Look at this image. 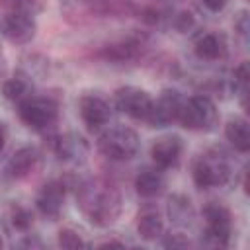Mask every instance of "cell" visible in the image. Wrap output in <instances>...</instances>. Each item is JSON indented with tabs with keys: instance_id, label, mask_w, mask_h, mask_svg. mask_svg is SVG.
<instances>
[{
	"instance_id": "cell-8",
	"label": "cell",
	"mask_w": 250,
	"mask_h": 250,
	"mask_svg": "<svg viewBox=\"0 0 250 250\" xmlns=\"http://www.w3.org/2000/svg\"><path fill=\"white\" fill-rule=\"evenodd\" d=\"M113 104L121 113L129 115L133 119L146 121L150 107H152V98L146 90H141L137 86H123L115 92Z\"/></svg>"
},
{
	"instance_id": "cell-15",
	"label": "cell",
	"mask_w": 250,
	"mask_h": 250,
	"mask_svg": "<svg viewBox=\"0 0 250 250\" xmlns=\"http://www.w3.org/2000/svg\"><path fill=\"white\" fill-rule=\"evenodd\" d=\"M193 51L199 59L203 61H219L225 57L227 53V45H225V39L217 33H201L195 43H193Z\"/></svg>"
},
{
	"instance_id": "cell-4",
	"label": "cell",
	"mask_w": 250,
	"mask_h": 250,
	"mask_svg": "<svg viewBox=\"0 0 250 250\" xmlns=\"http://www.w3.org/2000/svg\"><path fill=\"white\" fill-rule=\"evenodd\" d=\"M217 119H219L217 105L205 94L184 100L180 115H178V121L186 129H191V131H211L217 125Z\"/></svg>"
},
{
	"instance_id": "cell-12",
	"label": "cell",
	"mask_w": 250,
	"mask_h": 250,
	"mask_svg": "<svg viewBox=\"0 0 250 250\" xmlns=\"http://www.w3.org/2000/svg\"><path fill=\"white\" fill-rule=\"evenodd\" d=\"M62 203H64V184L62 182H47L35 199V205L39 209V213L51 221H55L61 211H62Z\"/></svg>"
},
{
	"instance_id": "cell-5",
	"label": "cell",
	"mask_w": 250,
	"mask_h": 250,
	"mask_svg": "<svg viewBox=\"0 0 250 250\" xmlns=\"http://www.w3.org/2000/svg\"><path fill=\"white\" fill-rule=\"evenodd\" d=\"M20 117L27 127L35 131H45L55 125L59 117V105L53 98L31 96L23 104H20Z\"/></svg>"
},
{
	"instance_id": "cell-19",
	"label": "cell",
	"mask_w": 250,
	"mask_h": 250,
	"mask_svg": "<svg viewBox=\"0 0 250 250\" xmlns=\"http://www.w3.org/2000/svg\"><path fill=\"white\" fill-rule=\"evenodd\" d=\"M2 94L6 100L14 102V104H23L27 98L33 96V86L27 78L23 76H12L2 84Z\"/></svg>"
},
{
	"instance_id": "cell-26",
	"label": "cell",
	"mask_w": 250,
	"mask_h": 250,
	"mask_svg": "<svg viewBox=\"0 0 250 250\" xmlns=\"http://www.w3.org/2000/svg\"><path fill=\"white\" fill-rule=\"evenodd\" d=\"M191 21H193L191 14H189V12H184V14H180V18H178V21H176V27H178L180 31H188L189 25H191Z\"/></svg>"
},
{
	"instance_id": "cell-30",
	"label": "cell",
	"mask_w": 250,
	"mask_h": 250,
	"mask_svg": "<svg viewBox=\"0 0 250 250\" xmlns=\"http://www.w3.org/2000/svg\"><path fill=\"white\" fill-rule=\"evenodd\" d=\"M4 145H6V129H4V125L0 123V150L4 148Z\"/></svg>"
},
{
	"instance_id": "cell-18",
	"label": "cell",
	"mask_w": 250,
	"mask_h": 250,
	"mask_svg": "<svg viewBox=\"0 0 250 250\" xmlns=\"http://www.w3.org/2000/svg\"><path fill=\"white\" fill-rule=\"evenodd\" d=\"M225 137L238 152H248V148H250V129H248L246 119H242V117L229 119V123L225 125Z\"/></svg>"
},
{
	"instance_id": "cell-1",
	"label": "cell",
	"mask_w": 250,
	"mask_h": 250,
	"mask_svg": "<svg viewBox=\"0 0 250 250\" xmlns=\"http://www.w3.org/2000/svg\"><path fill=\"white\" fill-rule=\"evenodd\" d=\"M78 207L88 217L90 223L98 227H107L117 221L121 213L119 191L102 180H90L78 188Z\"/></svg>"
},
{
	"instance_id": "cell-24",
	"label": "cell",
	"mask_w": 250,
	"mask_h": 250,
	"mask_svg": "<svg viewBox=\"0 0 250 250\" xmlns=\"http://www.w3.org/2000/svg\"><path fill=\"white\" fill-rule=\"evenodd\" d=\"M248 78H250V74H248V62H240V64L234 68V72H232V80H234V88L240 92L242 98H246Z\"/></svg>"
},
{
	"instance_id": "cell-17",
	"label": "cell",
	"mask_w": 250,
	"mask_h": 250,
	"mask_svg": "<svg viewBox=\"0 0 250 250\" xmlns=\"http://www.w3.org/2000/svg\"><path fill=\"white\" fill-rule=\"evenodd\" d=\"M137 230L141 234V238L145 240H154L162 234L164 230V221L160 217V213L154 209V207H145L141 213H139V219H137Z\"/></svg>"
},
{
	"instance_id": "cell-14",
	"label": "cell",
	"mask_w": 250,
	"mask_h": 250,
	"mask_svg": "<svg viewBox=\"0 0 250 250\" xmlns=\"http://www.w3.org/2000/svg\"><path fill=\"white\" fill-rule=\"evenodd\" d=\"M55 152L61 160L64 162H82L86 152H88V145L86 141L76 135V133H64L61 137H57L55 141Z\"/></svg>"
},
{
	"instance_id": "cell-7",
	"label": "cell",
	"mask_w": 250,
	"mask_h": 250,
	"mask_svg": "<svg viewBox=\"0 0 250 250\" xmlns=\"http://www.w3.org/2000/svg\"><path fill=\"white\" fill-rule=\"evenodd\" d=\"M0 31L8 41L23 45V43H29L35 37L37 23H35V18H33L31 12L12 10L10 14H6L0 20Z\"/></svg>"
},
{
	"instance_id": "cell-3",
	"label": "cell",
	"mask_w": 250,
	"mask_h": 250,
	"mask_svg": "<svg viewBox=\"0 0 250 250\" xmlns=\"http://www.w3.org/2000/svg\"><path fill=\"white\" fill-rule=\"evenodd\" d=\"M98 148L109 160L123 162V160H131L137 156L141 148V141H139L137 131H133L131 127L115 125V127L105 129L98 137Z\"/></svg>"
},
{
	"instance_id": "cell-29",
	"label": "cell",
	"mask_w": 250,
	"mask_h": 250,
	"mask_svg": "<svg viewBox=\"0 0 250 250\" xmlns=\"http://www.w3.org/2000/svg\"><path fill=\"white\" fill-rule=\"evenodd\" d=\"M107 246H119V248H121V246H125V244H123V242H117V240H107V242H102V244H100V248H107Z\"/></svg>"
},
{
	"instance_id": "cell-25",
	"label": "cell",
	"mask_w": 250,
	"mask_h": 250,
	"mask_svg": "<svg viewBox=\"0 0 250 250\" xmlns=\"http://www.w3.org/2000/svg\"><path fill=\"white\" fill-rule=\"evenodd\" d=\"M164 246H172V248H186L189 246V240L184 236V234H170L166 240H164Z\"/></svg>"
},
{
	"instance_id": "cell-27",
	"label": "cell",
	"mask_w": 250,
	"mask_h": 250,
	"mask_svg": "<svg viewBox=\"0 0 250 250\" xmlns=\"http://www.w3.org/2000/svg\"><path fill=\"white\" fill-rule=\"evenodd\" d=\"M229 0H203V6L209 10V12H221L225 6H227Z\"/></svg>"
},
{
	"instance_id": "cell-20",
	"label": "cell",
	"mask_w": 250,
	"mask_h": 250,
	"mask_svg": "<svg viewBox=\"0 0 250 250\" xmlns=\"http://www.w3.org/2000/svg\"><path fill=\"white\" fill-rule=\"evenodd\" d=\"M90 10L102 18L105 16H113V18H121L133 12V2L131 0H88Z\"/></svg>"
},
{
	"instance_id": "cell-13",
	"label": "cell",
	"mask_w": 250,
	"mask_h": 250,
	"mask_svg": "<svg viewBox=\"0 0 250 250\" xmlns=\"http://www.w3.org/2000/svg\"><path fill=\"white\" fill-rule=\"evenodd\" d=\"M37 162H39V150L31 145L21 146L10 156V160L6 164V174L12 180H21L35 170Z\"/></svg>"
},
{
	"instance_id": "cell-16",
	"label": "cell",
	"mask_w": 250,
	"mask_h": 250,
	"mask_svg": "<svg viewBox=\"0 0 250 250\" xmlns=\"http://www.w3.org/2000/svg\"><path fill=\"white\" fill-rule=\"evenodd\" d=\"M164 186H166V180H164L162 172L152 170V168H145L135 178V189L143 197H154V195L162 193Z\"/></svg>"
},
{
	"instance_id": "cell-2",
	"label": "cell",
	"mask_w": 250,
	"mask_h": 250,
	"mask_svg": "<svg viewBox=\"0 0 250 250\" xmlns=\"http://www.w3.org/2000/svg\"><path fill=\"white\" fill-rule=\"evenodd\" d=\"M232 168L223 150H209L193 162V182L199 189L219 188L230 180Z\"/></svg>"
},
{
	"instance_id": "cell-21",
	"label": "cell",
	"mask_w": 250,
	"mask_h": 250,
	"mask_svg": "<svg viewBox=\"0 0 250 250\" xmlns=\"http://www.w3.org/2000/svg\"><path fill=\"white\" fill-rule=\"evenodd\" d=\"M168 213H170L174 223H189V219H191V203H189V199L184 197V195H172L170 197V205H168Z\"/></svg>"
},
{
	"instance_id": "cell-22",
	"label": "cell",
	"mask_w": 250,
	"mask_h": 250,
	"mask_svg": "<svg viewBox=\"0 0 250 250\" xmlns=\"http://www.w3.org/2000/svg\"><path fill=\"white\" fill-rule=\"evenodd\" d=\"M10 223L16 230H27L33 225V213L23 205H12L10 209Z\"/></svg>"
},
{
	"instance_id": "cell-9",
	"label": "cell",
	"mask_w": 250,
	"mask_h": 250,
	"mask_svg": "<svg viewBox=\"0 0 250 250\" xmlns=\"http://www.w3.org/2000/svg\"><path fill=\"white\" fill-rule=\"evenodd\" d=\"M182 104H184V98H182L180 92H176V90H164L156 98V102L152 100V107H150V113H148L146 121L152 127H166L172 121H178Z\"/></svg>"
},
{
	"instance_id": "cell-6",
	"label": "cell",
	"mask_w": 250,
	"mask_h": 250,
	"mask_svg": "<svg viewBox=\"0 0 250 250\" xmlns=\"http://www.w3.org/2000/svg\"><path fill=\"white\" fill-rule=\"evenodd\" d=\"M205 217V244L213 248H227L230 240V211L221 203H207Z\"/></svg>"
},
{
	"instance_id": "cell-31",
	"label": "cell",
	"mask_w": 250,
	"mask_h": 250,
	"mask_svg": "<svg viewBox=\"0 0 250 250\" xmlns=\"http://www.w3.org/2000/svg\"><path fill=\"white\" fill-rule=\"evenodd\" d=\"M0 248H2V240H0Z\"/></svg>"
},
{
	"instance_id": "cell-10",
	"label": "cell",
	"mask_w": 250,
	"mask_h": 250,
	"mask_svg": "<svg viewBox=\"0 0 250 250\" xmlns=\"http://www.w3.org/2000/svg\"><path fill=\"white\" fill-rule=\"evenodd\" d=\"M78 109H80V117H82L84 125L90 131H96V129L107 125L111 119V105L98 94L82 96Z\"/></svg>"
},
{
	"instance_id": "cell-11",
	"label": "cell",
	"mask_w": 250,
	"mask_h": 250,
	"mask_svg": "<svg viewBox=\"0 0 250 250\" xmlns=\"http://www.w3.org/2000/svg\"><path fill=\"white\" fill-rule=\"evenodd\" d=\"M182 152H184V143L176 135L160 137L150 146V156H152L154 164L160 170H168V168L178 166V162L182 158Z\"/></svg>"
},
{
	"instance_id": "cell-23",
	"label": "cell",
	"mask_w": 250,
	"mask_h": 250,
	"mask_svg": "<svg viewBox=\"0 0 250 250\" xmlns=\"http://www.w3.org/2000/svg\"><path fill=\"white\" fill-rule=\"evenodd\" d=\"M59 246H62V248H84V246H88V244L82 240V236H80L76 230H72V229H62V230L59 232Z\"/></svg>"
},
{
	"instance_id": "cell-28",
	"label": "cell",
	"mask_w": 250,
	"mask_h": 250,
	"mask_svg": "<svg viewBox=\"0 0 250 250\" xmlns=\"http://www.w3.org/2000/svg\"><path fill=\"white\" fill-rule=\"evenodd\" d=\"M236 29H238L240 35H246V33H248V16H246V12L240 14V18H238V21H236Z\"/></svg>"
}]
</instances>
